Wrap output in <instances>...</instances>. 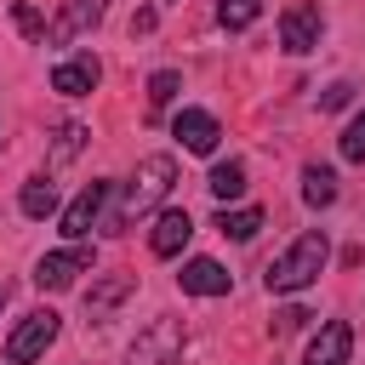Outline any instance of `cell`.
<instances>
[{
	"instance_id": "21",
	"label": "cell",
	"mask_w": 365,
	"mask_h": 365,
	"mask_svg": "<svg viewBox=\"0 0 365 365\" xmlns=\"http://www.w3.org/2000/svg\"><path fill=\"white\" fill-rule=\"evenodd\" d=\"M86 137H91L86 125H74V120H63V125H57V143H51V160H57V165H63V160H74V154L86 148Z\"/></svg>"
},
{
	"instance_id": "12",
	"label": "cell",
	"mask_w": 365,
	"mask_h": 365,
	"mask_svg": "<svg viewBox=\"0 0 365 365\" xmlns=\"http://www.w3.org/2000/svg\"><path fill=\"white\" fill-rule=\"evenodd\" d=\"M188 234H194V217L171 205V211H160V217H154V234H148V251H154V257H177V251L188 245Z\"/></svg>"
},
{
	"instance_id": "8",
	"label": "cell",
	"mask_w": 365,
	"mask_h": 365,
	"mask_svg": "<svg viewBox=\"0 0 365 365\" xmlns=\"http://www.w3.org/2000/svg\"><path fill=\"white\" fill-rule=\"evenodd\" d=\"M108 188H114V182H86V188L63 205V234H68V240H86V234H91V222H97V211H103Z\"/></svg>"
},
{
	"instance_id": "14",
	"label": "cell",
	"mask_w": 365,
	"mask_h": 365,
	"mask_svg": "<svg viewBox=\"0 0 365 365\" xmlns=\"http://www.w3.org/2000/svg\"><path fill=\"white\" fill-rule=\"evenodd\" d=\"M103 11H108V0H68L63 23L51 29V40H68L74 29H97V23H103Z\"/></svg>"
},
{
	"instance_id": "3",
	"label": "cell",
	"mask_w": 365,
	"mask_h": 365,
	"mask_svg": "<svg viewBox=\"0 0 365 365\" xmlns=\"http://www.w3.org/2000/svg\"><path fill=\"white\" fill-rule=\"evenodd\" d=\"M177 354H182V319L160 314L137 331V342L125 348V365H177Z\"/></svg>"
},
{
	"instance_id": "20",
	"label": "cell",
	"mask_w": 365,
	"mask_h": 365,
	"mask_svg": "<svg viewBox=\"0 0 365 365\" xmlns=\"http://www.w3.org/2000/svg\"><path fill=\"white\" fill-rule=\"evenodd\" d=\"M177 91H182V74H177V68H160V74L148 80V108H154V114H160V108H171V97H177Z\"/></svg>"
},
{
	"instance_id": "18",
	"label": "cell",
	"mask_w": 365,
	"mask_h": 365,
	"mask_svg": "<svg viewBox=\"0 0 365 365\" xmlns=\"http://www.w3.org/2000/svg\"><path fill=\"white\" fill-rule=\"evenodd\" d=\"M302 200H308L314 211L331 205V200H336V171H331V165H308V171H302Z\"/></svg>"
},
{
	"instance_id": "1",
	"label": "cell",
	"mask_w": 365,
	"mask_h": 365,
	"mask_svg": "<svg viewBox=\"0 0 365 365\" xmlns=\"http://www.w3.org/2000/svg\"><path fill=\"white\" fill-rule=\"evenodd\" d=\"M325 262H331V240H325V228H308V234H297V240H291V251H285V257H274V262H268L262 285H268L274 297L308 291V285L325 274Z\"/></svg>"
},
{
	"instance_id": "15",
	"label": "cell",
	"mask_w": 365,
	"mask_h": 365,
	"mask_svg": "<svg viewBox=\"0 0 365 365\" xmlns=\"http://www.w3.org/2000/svg\"><path fill=\"white\" fill-rule=\"evenodd\" d=\"M17 205H23V217H34V222H40V217H51V211H57V182H51V177H29Z\"/></svg>"
},
{
	"instance_id": "17",
	"label": "cell",
	"mask_w": 365,
	"mask_h": 365,
	"mask_svg": "<svg viewBox=\"0 0 365 365\" xmlns=\"http://www.w3.org/2000/svg\"><path fill=\"white\" fill-rule=\"evenodd\" d=\"M205 188H211L222 205H228V200H240V194H245V165H240V160H222V165H211Z\"/></svg>"
},
{
	"instance_id": "22",
	"label": "cell",
	"mask_w": 365,
	"mask_h": 365,
	"mask_svg": "<svg viewBox=\"0 0 365 365\" xmlns=\"http://www.w3.org/2000/svg\"><path fill=\"white\" fill-rule=\"evenodd\" d=\"M342 160L365 165V114H354V120H348V131H342Z\"/></svg>"
},
{
	"instance_id": "10",
	"label": "cell",
	"mask_w": 365,
	"mask_h": 365,
	"mask_svg": "<svg viewBox=\"0 0 365 365\" xmlns=\"http://www.w3.org/2000/svg\"><path fill=\"white\" fill-rule=\"evenodd\" d=\"M97 80H103V63H97L91 51H80V57H63V63L51 68V91H63V97H86Z\"/></svg>"
},
{
	"instance_id": "24",
	"label": "cell",
	"mask_w": 365,
	"mask_h": 365,
	"mask_svg": "<svg viewBox=\"0 0 365 365\" xmlns=\"http://www.w3.org/2000/svg\"><path fill=\"white\" fill-rule=\"evenodd\" d=\"M11 23H17V29L29 34V40H40V34H46V23H40V11H34V6H23V0L11 6Z\"/></svg>"
},
{
	"instance_id": "19",
	"label": "cell",
	"mask_w": 365,
	"mask_h": 365,
	"mask_svg": "<svg viewBox=\"0 0 365 365\" xmlns=\"http://www.w3.org/2000/svg\"><path fill=\"white\" fill-rule=\"evenodd\" d=\"M262 17V0H217V23L222 29H251Z\"/></svg>"
},
{
	"instance_id": "9",
	"label": "cell",
	"mask_w": 365,
	"mask_h": 365,
	"mask_svg": "<svg viewBox=\"0 0 365 365\" xmlns=\"http://www.w3.org/2000/svg\"><path fill=\"white\" fill-rule=\"evenodd\" d=\"M177 285H182L188 297H228V291H234V274H228L222 262H211V257H194V262H182Z\"/></svg>"
},
{
	"instance_id": "13",
	"label": "cell",
	"mask_w": 365,
	"mask_h": 365,
	"mask_svg": "<svg viewBox=\"0 0 365 365\" xmlns=\"http://www.w3.org/2000/svg\"><path fill=\"white\" fill-rule=\"evenodd\" d=\"M131 291H137V279H131V274H108V279H97V285L86 291V319H103V314H108V308H120Z\"/></svg>"
},
{
	"instance_id": "6",
	"label": "cell",
	"mask_w": 365,
	"mask_h": 365,
	"mask_svg": "<svg viewBox=\"0 0 365 365\" xmlns=\"http://www.w3.org/2000/svg\"><path fill=\"white\" fill-rule=\"evenodd\" d=\"M319 34H325L319 6H285V17H279V46H285L291 57L314 51V46H319Z\"/></svg>"
},
{
	"instance_id": "26",
	"label": "cell",
	"mask_w": 365,
	"mask_h": 365,
	"mask_svg": "<svg viewBox=\"0 0 365 365\" xmlns=\"http://www.w3.org/2000/svg\"><path fill=\"white\" fill-rule=\"evenodd\" d=\"M0 308H6V285H0Z\"/></svg>"
},
{
	"instance_id": "27",
	"label": "cell",
	"mask_w": 365,
	"mask_h": 365,
	"mask_svg": "<svg viewBox=\"0 0 365 365\" xmlns=\"http://www.w3.org/2000/svg\"><path fill=\"white\" fill-rule=\"evenodd\" d=\"M160 6H171V0H160Z\"/></svg>"
},
{
	"instance_id": "5",
	"label": "cell",
	"mask_w": 365,
	"mask_h": 365,
	"mask_svg": "<svg viewBox=\"0 0 365 365\" xmlns=\"http://www.w3.org/2000/svg\"><path fill=\"white\" fill-rule=\"evenodd\" d=\"M86 268H91V245H63V251L34 262V285L40 291H68L74 274H86Z\"/></svg>"
},
{
	"instance_id": "23",
	"label": "cell",
	"mask_w": 365,
	"mask_h": 365,
	"mask_svg": "<svg viewBox=\"0 0 365 365\" xmlns=\"http://www.w3.org/2000/svg\"><path fill=\"white\" fill-rule=\"evenodd\" d=\"M308 319H314V314H308V308H279V314H274V325H268V331H274V336H291V331H302V325H308Z\"/></svg>"
},
{
	"instance_id": "16",
	"label": "cell",
	"mask_w": 365,
	"mask_h": 365,
	"mask_svg": "<svg viewBox=\"0 0 365 365\" xmlns=\"http://www.w3.org/2000/svg\"><path fill=\"white\" fill-rule=\"evenodd\" d=\"M257 228H262V211L257 205H240V211H217V234L222 240H257Z\"/></svg>"
},
{
	"instance_id": "2",
	"label": "cell",
	"mask_w": 365,
	"mask_h": 365,
	"mask_svg": "<svg viewBox=\"0 0 365 365\" xmlns=\"http://www.w3.org/2000/svg\"><path fill=\"white\" fill-rule=\"evenodd\" d=\"M171 182H177V160L171 154H148L143 165H137V177L125 182V205L108 217V234H120L125 222H137V217H148L165 194H171Z\"/></svg>"
},
{
	"instance_id": "11",
	"label": "cell",
	"mask_w": 365,
	"mask_h": 365,
	"mask_svg": "<svg viewBox=\"0 0 365 365\" xmlns=\"http://www.w3.org/2000/svg\"><path fill=\"white\" fill-rule=\"evenodd\" d=\"M171 131H177V143H182L188 154H211V148H217V137H222L217 114H205V108H182V114L171 120Z\"/></svg>"
},
{
	"instance_id": "4",
	"label": "cell",
	"mask_w": 365,
	"mask_h": 365,
	"mask_svg": "<svg viewBox=\"0 0 365 365\" xmlns=\"http://www.w3.org/2000/svg\"><path fill=\"white\" fill-rule=\"evenodd\" d=\"M57 325H63V319H57L51 308H34V314H23V325L6 336V359H11V365H29V359H40V354L57 342Z\"/></svg>"
},
{
	"instance_id": "25",
	"label": "cell",
	"mask_w": 365,
	"mask_h": 365,
	"mask_svg": "<svg viewBox=\"0 0 365 365\" xmlns=\"http://www.w3.org/2000/svg\"><path fill=\"white\" fill-rule=\"evenodd\" d=\"M348 103H354V86H348V80H331V86L319 91V108H348Z\"/></svg>"
},
{
	"instance_id": "7",
	"label": "cell",
	"mask_w": 365,
	"mask_h": 365,
	"mask_svg": "<svg viewBox=\"0 0 365 365\" xmlns=\"http://www.w3.org/2000/svg\"><path fill=\"white\" fill-rule=\"evenodd\" d=\"M348 359H354V325L348 319L319 325L314 342H308V354H302V365H348Z\"/></svg>"
}]
</instances>
